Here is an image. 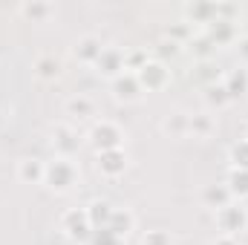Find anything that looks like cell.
<instances>
[{"instance_id": "cell-1", "label": "cell", "mask_w": 248, "mask_h": 245, "mask_svg": "<svg viewBox=\"0 0 248 245\" xmlns=\"http://www.w3.org/2000/svg\"><path fill=\"white\" fill-rule=\"evenodd\" d=\"M81 182V173H78V165L72 159H63L55 156L52 162H46V173H44V184L52 190V193H69L75 184Z\"/></svg>"}, {"instance_id": "cell-2", "label": "cell", "mask_w": 248, "mask_h": 245, "mask_svg": "<svg viewBox=\"0 0 248 245\" xmlns=\"http://www.w3.org/2000/svg\"><path fill=\"white\" fill-rule=\"evenodd\" d=\"M214 222H217V231L222 237H240L248 228V208L243 202L231 199L228 205H222L219 211H214Z\"/></svg>"}, {"instance_id": "cell-3", "label": "cell", "mask_w": 248, "mask_h": 245, "mask_svg": "<svg viewBox=\"0 0 248 245\" xmlns=\"http://www.w3.org/2000/svg\"><path fill=\"white\" fill-rule=\"evenodd\" d=\"M87 141L95 153H104V150H122L124 147V130L110 119H101V122H93L90 133H87Z\"/></svg>"}, {"instance_id": "cell-4", "label": "cell", "mask_w": 248, "mask_h": 245, "mask_svg": "<svg viewBox=\"0 0 248 245\" xmlns=\"http://www.w3.org/2000/svg\"><path fill=\"white\" fill-rule=\"evenodd\" d=\"M61 231H63V237H66L69 243H75V245H87L90 243V237H93L95 228L90 225L87 208H69V211H63Z\"/></svg>"}, {"instance_id": "cell-5", "label": "cell", "mask_w": 248, "mask_h": 245, "mask_svg": "<svg viewBox=\"0 0 248 245\" xmlns=\"http://www.w3.org/2000/svg\"><path fill=\"white\" fill-rule=\"evenodd\" d=\"M136 78H139V84H141L144 92H162V90H168V84H170L173 75H170V69H168L165 61L150 58V61L136 72Z\"/></svg>"}, {"instance_id": "cell-6", "label": "cell", "mask_w": 248, "mask_h": 245, "mask_svg": "<svg viewBox=\"0 0 248 245\" xmlns=\"http://www.w3.org/2000/svg\"><path fill=\"white\" fill-rule=\"evenodd\" d=\"M49 144H52V150H55V156H63V159H72L78 150H81V144H84V138L78 136V130L72 127L69 122H58L52 127V138H49Z\"/></svg>"}, {"instance_id": "cell-7", "label": "cell", "mask_w": 248, "mask_h": 245, "mask_svg": "<svg viewBox=\"0 0 248 245\" xmlns=\"http://www.w3.org/2000/svg\"><path fill=\"white\" fill-rule=\"evenodd\" d=\"M104 46H107V44H104L98 35H81V38H75V44L69 46V55L78 63H84V66H93V63L98 61V55L104 52Z\"/></svg>"}, {"instance_id": "cell-8", "label": "cell", "mask_w": 248, "mask_h": 245, "mask_svg": "<svg viewBox=\"0 0 248 245\" xmlns=\"http://www.w3.org/2000/svg\"><path fill=\"white\" fill-rule=\"evenodd\" d=\"M182 20L187 26H211L217 20V3L214 0H193V3H185L182 6Z\"/></svg>"}, {"instance_id": "cell-9", "label": "cell", "mask_w": 248, "mask_h": 245, "mask_svg": "<svg viewBox=\"0 0 248 245\" xmlns=\"http://www.w3.org/2000/svg\"><path fill=\"white\" fill-rule=\"evenodd\" d=\"M110 92H113V98L122 101V104H136V101L144 95V90H141L136 72H122L119 78H113V81H110Z\"/></svg>"}, {"instance_id": "cell-10", "label": "cell", "mask_w": 248, "mask_h": 245, "mask_svg": "<svg viewBox=\"0 0 248 245\" xmlns=\"http://www.w3.org/2000/svg\"><path fill=\"white\" fill-rule=\"evenodd\" d=\"M127 165H130V159H127V150H124V147L122 150L95 153V168H98V173L107 176V179H119V176H124Z\"/></svg>"}, {"instance_id": "cell-11", "label": "cell", "mask_w": 248, "mask_h": 245, "mask_svg": "<svg viewBox=\"0 0 248 245\" xmlns=\"http://www.w3.org/2000/svg\"><path fill=\"white\" fill-rule=\"evenodd\" d=\"M124 52H127V49H119V46H104V52L98 55V61L93 63V69H95L101 78H107V81L119 78V75L124 72Z\"/></svg>"}, {"instance_id": "cell-12", "label": "cell", "mask_w": 248, "mask_h": 245, "mask_svg": "<svg viewBox=\"0 0 248 245\" xmlns=\"http://www.w3.org/2000/svg\"><path fill=\"white\" fill-rule=\"evenodd\" d=\"M202 32H205V38H208L217 49H219V46H231V44H237V38H240L237 23H231V20H214V23L205 26Z\"/></svg>"}, {"instance_id": "cell-13", "label": "cell", "mask_w": 248, "mask_h": 245, "mask_svg": "<svg viewBox=\"0 0 248 245\" xmlns=\"http://www.w3.org/2000/svg\"><path fill=\"white\" fill-rule=\"evenodd\" d=\"M222 87L228 92L231 101H243L248 95V69L246 66H237V69H228L222 75Z\"/></svg>"}, {"instance_id": "cell-14", "label": "cell", "mask_w": 248, "mask_h": 245, "mask_svg": "<svg viewBox=\"0 0 248 245\" xmlns=\"http://www.w3.org/2000/svg\"><path fill=\"white\" fill-rule=\"evenodd\" d=\"M17 15L29 23H46L52 15H55V6L46 3V0H23L17 6Z\"/></svg>"}, {"instance_id": "cell-15", "label": "cell", "mask_w": 248, "mask_h": 245, "mask_svg": "<svg viewBox=\"0 0 248 245\" xmlns=\"http://www.w3.org/2000/svg\"><path fill=\"white\" fill-rule=\"evenodd\" d=\"M63 113H66L69 119H75V122H84V119L95 116V101H93L90 95H84V92H75V95L66 98Z\"/></svg>"}, {"instance_id": "cell-16", "label": "cell", "mask_w": 248, "mask_h": 245, "mask_svg": "<svg viewBox=\"0 0 248 245\" xmlns=\"http://www.w3.org/2000/svg\"><path fill=\"white\" fill-rule=\"evenodd\" d=\"M187 127H190V113L185 110H170L162 119V133L168 138H187Z\"/></svg>"}, {"instance_id": "cell-17", "label": "cell", "mask_w": 248, "mask_h": 245, "mask_svg": "<svg viewBox=\"0 0 248 245\" xmlns=\"http://www.w3.org/2000/svg\"><path fill=\"white\" fill-rule=\"evenodd\" d=\"M44 173H46V162L29 156L17 162V179L23 184H44Z\"/></svg>"}, {"instance_id": "cell-18", "label": "cell", "mask_w": 248, "mask_h": 245, "mask_svg": "<svg viewBox=\"0 0 248 245\" xmlns=\"http://www.w3.org/2000/svg\"><path fill=\"white\" fill-rule=\"evenodd\" d=\"M107 228H110L119 240H127V237L136 231V214H133L130 208H116L113 216H110V222H107Z\"/></svg>"}, {"instance_id": "cell-19", "label": "cell", "mask_w": 248, "mask_h": 245, "mask_svg": "<svg viewBox=\"0 0 248 245\" xmlns=\"http://www.w3.org/2000/svg\"><path fill=\"white\" fill-rule=\"evenodd\" d=\"M32 69H35V75L41 78V81H58L63 72V63L61 58H55V55H38L35 58V63H32Z\"/></svg>"}, {"instance_id": "cell-20", "label": "cell", "mask_w": 248, "mask_h": 245, "mask_svg": "<svg viewBox=\"0 0 248 245\" xmlns=\"http://www.w3.org/2000/svg\"><path fill=\"white\" fill-rule=\"evenodd\" d=\"M113 211H116V205H113V202H107V199H93V202L87 205L90 225H93V228H107V222H110Z\"/></svg>"}, {"instance_id": "cell-21", "label": "cell", "mask_w": 248, "mask_h": 245, "mask_svg": "<svg viewBox=\"0 0 248 245\" xmlns=\"http://www.w3.org/2000/svg\"><path fill=\"white\" fill-rule=\"evenodd\" d=\"M234 196H231V190L222 184H205V190H202V205L205 208H211V211H219L222 205H228Z\"/></svg>"}, {"instance_id": "cell-22", "label": "cell", "mask_w": 248, "mask_h": 245, "mask_svg": "<svg viewBox=\"0 0 248 245\" xmlns=\"http://www.w3.org/2000/svg\"><path fill=\"white\" fill-rule=\"evenodd\" d=\"M185 49L193 55V61H214L217 46L205 38V32H193V38L185 44Z\"/></svg>"}, {"instance_id": "cell-23", "label": "cell", "mask_w": 248, "mask_h": 245, "mask_svg": "<svg viewBox=\"0 0 248 245\" xmlns=\"http://www.w3.org/2000/svg\"><path fill=\"white\" fill-rule=\"evenodd\" d=\"M193 81H199L202 87H211V84H219L222 81V72L214 61H196L193 63V72H190Z\"/></svg>"}, {"instance_id": "cell-24", "label": "cell", "mask_w": 248, "mask_h": 245, "mask_svg": "<svg viewBox=\"0 0 248 245\" xmlns=\"http://www.w3.org/2000/svg\"><path fill=\"white\" fill-rule=\"evenodd\" d=\"M214 130H217L214 116H208V113H190L187 136H193V138H208V136H214Z\"/></svg>"}, {"instance_id": "cell-25", "label": "cell", "mask_w": 248, "mask_h": 245, "mask_svg": "<svg viewBox=\"0 0 248 245\" xmlns=\"http://www.w3.org/2000/svg\"><path fill=\"white\" fill-rule=\"evenodd\" d=\"M225 187L231 190V196H234L237 202L248 199V170H228Z\"/></svg>"}, {"instance_id": "cell-26", "label": "cell", "mask_w": 248, "mask_h": 245, "mask_svg": "<svg viewBox=\"0 0 248 245\" xmlns=\"http://www.w3.org/2000/svg\"><path fill=\"white\" fill-rule=\"evenodd\" d=\"M205 104L211 107V110H222V107H228L231 104V98H228V92H225V87H222V81L219 84H211V87H205Z\"/></svg>"}, {"instance_id": "cell-27", "label": "cell", "mask_w": 248, "mask_h": 245, "mask_svg": "<svg viewBox=\"0 0 248 245\" xmlns=\"http://www.w3.org/2000/svg\"><path fill=\"white\" fill-rule=\"evenodd\" d=\"M228 162H231V170H248V138H240L231 144Z\"/></svg>"}, {"instance_id": "cell-28", "label": "cell", "mask_w": 248, "mask_h": 245, "mask_svg": "<svg viewBox=\"0 0 248 245\" xmlns=\"http://www.w3.org/2000/svg\"><path fill=\"white\" fill-rule=\"evenodd\" d=\"M147 61H150V55L144 49H127L124 52V72H139Z\"/></svg>"}, {"instance_id": "cell-29", "label": "cell", "mask_w": 248, "mask_h": 245, "mask_svg": "<svg viewBox=\"0 0 248 245\" xmlns=\"http://www.w3.org/2000/svg\"><path fill=\"white\" fill-rule=\"evenodd\" d=\"M182 52V44H176V41H170V38H162L159 44H156V61H165L168 58H176Z\"/></svg>"}, {"instance_id": "cell-30", "label": "cell", "mask_w": 248, "mask_h": 245, "mask_svg": "<svg viewBox=\"0 0 248 245\" xmlns=\"http://www.w3.org/2000/svg\"><path fill=\"white\" fill-rule=\"evenodd\" d=\"M165 38H170V41H176V44H182V46H185L187 41L193 38V29L187 26L185 20H179V23H173V26H168V29H165Z\"/></svg>"}, {"instance_id": "cell-31", "label": "cell", "mask_w": 248, "mask_h": 245, "mask_svg": "<svg viewBox=\"0 0 248 245\" xmlns=\"http://www.w3.org/2000/svg\"><path fill=\"white\" fill-rule=\"evenodd\" d=\"M87 245H124V240H119L110 228H95Z\"/></svg>"}, {"instance_id": "cell-32", "label": "cell", "mask_w": 248, "mask_h": 245, "mask_svg": "<svg viewBox=\"0 0 248 245\" xmlns=\"http://www.w3.org/2000/svg\"><path fill=\"white\" fill-rule=\"evenodd\" d=\"M141 245H173V237L168 231H162V228H153V231H147L141 237Z\"/></svg>"}, {"instance_id": "cell-33", "label": "cell", "mask_w": 248, "mask_h": 245, "mask_svg": "<svg viewBox=\"0 0 248 245\" xmlns=\"http://www.w3.org/2000/svg\"><path fill=\"white\" fill-rule=\"evenodd\" d=\"M234 46H237L240 58H243V61L248 63V35H243V38H237V44H234Z\"/></svg>"}, {"instance_id": "cell-34", "label": "cell", "mask_w": 248, "mask_h": 245, "mask_svg": "<svg viewBox=\"0 0 248 245\" xmlns=\"http://www.w3.org/2000/svg\"><path fill=\"white\" fill-rule=\"evenodd\" d=\"M211 245H240V240H237V237H222V234H219Z\"/></svg>"}, {"instance_id": "cell-35", "label": "cell", "mask_w": 248, "mask_h": 245, "mask_svg": "<svg viewBox=\"0 0 248 245\" xmlns=\"http://www.w3.org/2000/svg\"><path fill=\"white\" fill-rule=\"evenodd\" d=\"M246 138H248V133H246Z\"/></svg>"}]
</instances>
